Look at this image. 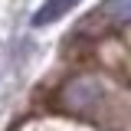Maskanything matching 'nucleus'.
<instances>
[{"label": "nucleus", "instance_id": "1", "mask_svg": "<svg viewBox=\"0 0 131 131\" xmlns=\"http://www.w3.org/2000/svg\"><path fill=\"white\" fill-rule=\"evenodd\" d=\"M75 3H79V0H46V3L36 10V16H33V26H46V23H52V20L66 16Z\"/></svg>", "mask_w": 131, "mask_h": 131}]
</instances>
